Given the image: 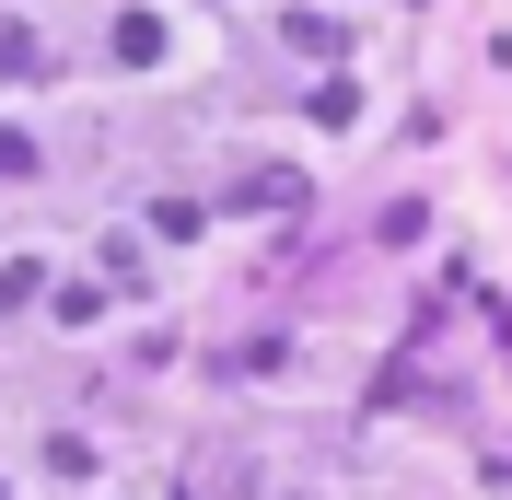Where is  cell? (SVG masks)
<instances>
[{"instance_id": "1", "label": "cell", "mask_w": 512, "mask_h": 500, "mask_svg": "<svg viewBox=\"0 0 512 500\" xmlns=\"http://www.w3.org/2000/svg\"><path fill=\"white\" fill-rule=\"evenodd\" d=\"M47 59V47H35V24H12V12H0V70H35Z\"/></svg>"}, {"instance_id": "2", "label": "cell", "mask_w": 512, "mask_h": 500, "mask_svg": "<svg viewBox=\"0 0 512 500\" xmlns=\"http://www.w3.org/2000/svg\"><path fill=\"white\" fill-rule=\"evenodd\" d=\"M24 175H35V140H24V128H0V187H24Z\"/></svg>"}]
</instances>
